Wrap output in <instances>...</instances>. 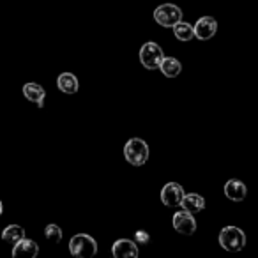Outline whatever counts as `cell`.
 Segmentation results:
<instances>
[{"label":"cell","mask_w":258,"mask_h":258,"mask_svg":"<svg viewBox=\"0 0 258 258\" xmlns=\"http://www.w3.org/2000/svg\"><path fill=\"white\" fill-rule=\"evenodd\" d=\"M69 251L76 258H90L97 253V242L87 233H78L69 240Z\"/></svg>","instance_id":"1"},{"label":"cell","mask_w":258,"mask_h":258,"mask_svg":"<svg viewBox=\"0 0 258 258\" xmlns=\"http://www.w3.org/2000/svg\"><path fill=\"white\" fill-rule=\"evenodd\" d=\"M124 156L125 161L131 163L133 166H142L149 159V145L140 138H131L124 145Z\"/></svg>","instance_id":"2"},{"label":"cell","mask_w":258,"mask_h":258,"mask_svg":"<svg viewBox=\"0 0 258 258\" xmlns=\"http://www.w3.org/2000/svg\"><path fill=\"white\" fill-rule=\"evenodd\" d=\"M219 244L226 251H240L246 246V235L237 226H225L219 233Z\"/></svg>","instance_id":"3"},{"label":"cell","mask_w":258,"mask_h":258,"mask_svg":"<svg viewBox=\"0 0 258 258\" xmlns=\"http://www.w3.org/2000/svg\"><path fill=\"white\" fill-rule=\"evenodd\" d=\"M154 20L161 27L172 29L175 23H179L180 20H182V11L173 4H161L154 11Z\"/></svg>","instance_id":"4"},{"label":"cell","mask_w":258,"mask_h":258,"mask_svg":"<svg viewBox=\"0 0 258 258\" xmlns=\"http://www.w3.org/2000/svg\"><path fill=\"white\" fill-rule=\"evenodd\" d=\"M163 57H165V53H163L161 46L156 43H145L144 46L140 48V62L144 68L147 69H158L159 64H161Z\"/></svg>","instance_id":"5"},{"label":"cell","mask_w":258,"mask_h":258,"mask_svg":"<svg viewBox=\"0 0 258 258\" xmlns=\"http://www.w3.org/2000/svg\"><path fill=\"white\" fill-rule=\"evenodd\" d=\"M172 223H173V228L179 233H182V235H193V233L197 232V221H195L191 212H186V211L175 212Z\"/></svg>","instance_id":"6"},{"label":"cell","mask_w":258,"mask_h":258,"mask_svg":"<svg viewBox=\"0 0 258 258\" xmlns=\"http://www.w3.org/2000/svg\"><path fill=\"white\" fill-rule=\"evenodd\" d=\"M195 37H198L200 41H207L211 37L216 36L218 32V22L212 16H204L197 22V25L193 27Z\"/></svg>","instance_id":"7"},{"label":"cell","mask_w":258,"mask_h":258,"mask_svg":"<svg viewBox=\"0 0 258 258\" xmlns=\"http://www.w3.org/2000/svg\"><path fill=\"white\" fill-rule=\"evenodd\" d=\"M182 197H184V189L177 182L165 184V187L161 189V202L166 207H179Z\"/></svg>","instance_id":"8"},{"label":"cell","mask_w":258,"mask_h":258,"mask_svg":"<svg viewBox=\"0 0 258 258\" xmlns=\"http://www.w3.org/2000/svg\"><path fill=\"white\" fill-rule=\"evenodd\" d=\"M111 254L115 258H137L138 256V246L137 242L129 239H118L111 246Z\"/></svg>","instance_id":"9"},{"label":"cell","mask_w":258,"mask_h":258,"mask_svg":"<svg viewBox=\"0 0 258 258\" xmlns=\"http://www.w3.org/2000/svg\"><path fill=\"white\" fill-rule=\"evenodd\" d=\"M37 253H39V246L25 237L16 244H13V256L15 258H36Z\"/></svg>","instance_id":"10"},{"label":"cell","mask_w":258,"mask_h":258,"mask_svg":"<svg viewBox=\"0 0 258 258\" xmlns=\"http://www.w3.org/2000/svg\"><path fill=\"white\" fill-rule=\"evenodd\" d=\"M225 195H226V198L232 202H242L247 195V187H246V184L237 179L228 180V182L225 184Z\"/></svg>","instance_id":"11"},{"label":"cell","mask_w":258,"mask_h":258,"mask_svg":"<svg viewBox=\"0 0 258 258\" xmlns=\"http://www.w3.org/2000/svg\"><path fill=\"white\" fill-rule=\"evenodd\" d=\"M180 207L182 211L191 212V214H198L205 209V200L204 197L197 193H189V195H184L182 200H180Z\"/></svg>","instance_id":"12"},{"label":"cell","mask_w":258,"mask_h":258,"mask_svg":"<svg viewBox=\"0 0 258 258\" xmlns=\"http://www.w3.org/2000/svg\"><path fill=\"white\" fill-rule=\"evenodd\" d=\"M23 94H25V97L29 101L36 103L39 108H43L46 92H44V89L39 85V83H25V87H23Z\"/></svg>","instance_id":"13"},{"label":"cell","mask_w":258,"mask_h":258,"mask_svg":"<svg viewBox=\"0 0 258 258\" xmlns=\"http://www.w3.org/2000/svg\"><path fill=\"white\" fill-rule=\"evenodd\" d=\"M57 87L64 94H76L78 92V80L73 73H62L57 78Z\"/></svg>","instance_id":"14"},{"label":"cell","mask_w":258,"mask_h":258,"mask_svg":"<svg viewBox=\"0 0 258 258\" xmlns=\"http://www.w3.org/2000/svg\"><path fill=\"white\" fill-rule=\"evenodd\" d=\"M159 69H161V73L166 78H175V76H179L180 71H182V64L173 57H163L161 64H159Z\"/></svg>","instance_id":"15"},{"label":"cell","mask_w":258,"mask_h":258,"mask_svg":"<svg viewBox=\"0 0 258 258\" xmlns=\"http://www.w3.org/2000/svg\"><path fill=\"white\" fill-rule=\"evenodd\" d=\"M173 29V34H175V37L179 41H191L195 37V32H193V25H189V23H186V22H182L180 20L179 23H175V25L172 27Z\"/></svg>","instance_id":"16"},{"label":"cell","mask_w":258,"mask_h":258,"mask_svg":"<svg viewBox=\"0 0 258 258\" xmlns=\"http://www.w3.org/2000/svg\"><path fill=\"white\" fill-rule=\"evenodd\" d=\"M23 237H25V230L18 225H9L8 228L4 230V233H2V239L9 244H16L18 240H22Z\"/></svg>","instance_id":"17"},{"label":"cell","mask_w":258,"mask_h":258,"mask_svg":"<svg viewBox=\"0 0 258 258\" xmlns=\"http://www.w3.org/2000/svg\"><path fill=\"white\" fill-rule=\"evenodd\" d=\"M44 237H46L50 242H60V239H62V230H60V226H57V225H48L46 228H44Z\"/></svg>","instance_id":"18"},{"label":"cell","mask_w":258,"mask_h":258,"mask_svg":"<svg viewBox=\"0 0 258 258\" xmlns=\"http://www.w3.org/2000/svg\"><path fill=\"white\" fill-rule=\"evenodd\" d=\"M149 240H151V235H149L145 230H138V232L135 233V242L137 244H147Z\"/></svg>","instance_id":"19"},{"label":"cell","mask_w":258,"mask_h":258,"mask_svg":"<svg viewBox=\"0 0 258 258\" xmlns=\"http://www.w3.org/2000/svg\"><path fill=\"white\" fill-rule=\"evenodd\" d=\"M2 212H4V205H2V202H0V216H2Z\"/></svg>","instance_id":"20"}]
</instances>
